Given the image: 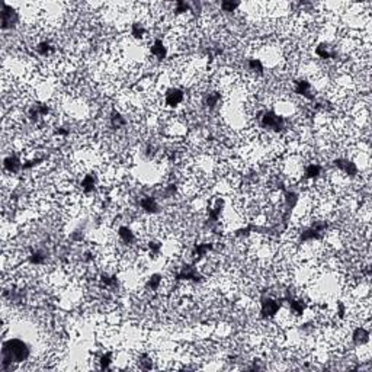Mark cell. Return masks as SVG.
<instances>
[{"mask_svg": "<svg viewBox=\"0 0 372 372\" xmlns=\"http://www.w3.org/2000/svg\"><path fill=\"white\" fill-rule=\"evenodd\" d=\"M30 348L28 344L19 340V339H11L5 342L4 344V351H2V368L9 369L12 368V364H19L27 361L30 358Z\"/></svg>", "mask_w": 372, "mask_h": 372, "instance_id": "6da1fadb", "label": "cell"}]
</instances>
